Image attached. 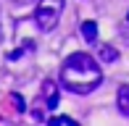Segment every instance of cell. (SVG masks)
Listing matches in <instances>:
<instances>
[{
	"instance_id": "9c48e42d",
	"label": "cell",
	"mask_w": 129,
	"mask_h": 126,
	"mask_svg": "<svg viewBox=\"0 0 129 126\" xmlns=\"http://www.w3.org/2000/svg\"><path fill=\"white\" fill-rule=\"evenodd\" d=\"M13 5H29V3H34V0H11Z\"/></svg>"
},
{
	"instance_id": "6da1fadb",
	"label": "cell",
	"mask_w": 129,
	"mask_h": 126,
	"mask_svg": "<svg viewBox=\"0 0 129 126\" xmlns=\"http://www.w3.org/2000/svg\"><path fill=\"white\" fill-rule=\"evenodd\" d=\"M103 71L90 53H74L61 66V84L74 95H90L100 87Z\"/></svg>"
},
{
	"instance_id": "3957f363",
	"label": "cell",
	"mask_w": 129,
	"mask_h": 126,
	"mask_svg": "<svg viewBox=\"0 0 129 126\" xmlns=\"http://www.w3.org/2000/svg\"><path fill=\"white\" fill-rule=\"evenodd\" d=\"M42 97H45V102H48V110H53V108H58V87H55V82H45L42 84Z\"/></svg>"
},
{
	"instance_id": "5b68a950",
	"label": "cell",
	"mask_w": 129,
	"mask_h": 126,
	"mask_svg": "<svg viewBox=\"0 0 129 126\" xmlns=\"http://www.w3.org/2000/svg\"><path fill=\"white\" fill-rule=\"evenodd\" d=\"M82 37H84L87 42H95L98 39V24L95 21H84V24H82Z\"/></svg>"
},
{
	"instance_id": "277c9868",
	"label": "cell",
	"mask_w": 129,
	"mask_h": 126,
	"mask_svg": "<svg viewBox=\"0 0 129 126\" xmlns=\"http://www.w3.org/2000/svg\"><path fill=\"white\" fill-rule=\"evenodd\" d=\"M116 105H119V113L129 118V84H121L119 95H116Z\"/></svg>"
},
{
	"instance_id": "7a4b0ae2",
	"label": "cell",
	"mask_w": 129,
	"mask_h": 126,
	"mask_svg": "<svg viewBox=\"0 0 129 126\" xmlns=\"http://www.w3.org/2000/svg\"><path fill=\"white\" fill-rule=\"evenodd\" d=\"M63 13V0H40L34 11V24L40 32H53L61 21Z\"/></svg>"
},
{
	"instance_id": "30bf717a",
	"label": "cell",
	"mask_w": 129,
	"mask_h": 126,
	"mask_svg": "<svg viewBox=\"0 0 129 126\" xmlns=\"http://www.w3.org/2000/svg\"><path fill=\"white\" fill-rule=\"evenodd\" d=\"M0 39H3V29H0Z\"/></svg>"
},
{
	"instance_id": "8992f818",
	"label": "cell",
	"mask_w": 129,
	"mask_h": 126,
	"mask_svg": "<svg viewBox=\"0 0 129 126\" xmlns=\"http://www.w3.org/2000/svg\"><path fill=\"white\" fill-rule=\"evenodd\" d=\"M100 60H103V63H113V60H119V50L111 47V45H100Z\"/></svg>"
},
{
	"instance_id": "8fae6325",
	"label": "cell",
	"mask_w": 129,
	"mask_h": 126,
	"mask_svg": "<svg viewBox=\"0 0 129 126\" xmlns=\"http://www.w3.org/2000/svg\"><path fill=\"white\" fill-rule=\"evenodd\" d=\"M126 19H129V13H126Z\"/></svg>"
},
{
	"instance_id": "ba28073f",
	"label": "cell",
	"mask_w": 129,
	"mask_h": 126,
	"mask_svg": "<svg viewBox=\"0 0 129 126\" xmlns=\"http://www.w3.org/2000/svg\"><path fill=\"white\" fill-rule=\"evenodd\" d=\"M13 102H16V110H24V100L19 95H13Z\"/></svg>"
},
{
	"instance_id": "52a82bcc",
	"label": "cell",
	"mask_w": 129,
	"mask_h": 126,
	"mask_svg": "<svg viewBox=\"0 0 129 126\" xmlns=\"http://www.w3.org/2000/svg\"><path fill=\"white\" fill-rule=\"evenodd\" d=\"M50 123H69V126H74V118H69V116H55V118H50Z\"/></svg>"
}]
</instances>
